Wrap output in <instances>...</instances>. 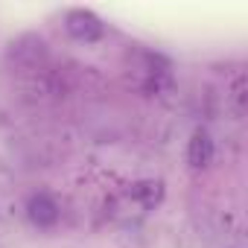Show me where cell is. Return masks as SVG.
Here are the masks:
<instances>
[{"label":"cell","mask_w":248,"mask_h":248,"mask_svg":"<svg viewBox=\"0 0 248 248\" xmlns=\"http://www.w3.org/2000/svg\"><path fill=\"white\" fill-rule=\"evenodd\" d=\"M64 24H67V32L76 41H96L102 35V21L93 12H85V9H73Z\"/></svg>","instance_id":"cell-1"},{"label":"cell","mask_w":248,"mask_h":248,"mask_svg":"<svg viewBox=\"0 0 248 248\" xmlns=\"http://www.w3.org/2000/svg\"><path fill=\"white\" fill-rule=\"evenodd\" d=\"M27 216L35 228H53L59 222V204L53 196L47 193H35L30 202H27Z\"/></svg>","instance_id":"cell-2"},{"label":"cell","mask_w":248,"mask_h":248,"mask_svg":"<svg viewBox=\"0 0 248 248\" xmlns=\"http://www.w3.org/2000/svg\"><path fill=\"white\" fill-rule=\"evenodd\" d=\"M187 161L193 170H204L210 161H213V138L207 129H196L193 138H190V146H187Z\"/></svg>","instance_id":"cell-3"},{"label":"cell","mask_w":248,"mask_h":248,"mask_svg":"<svg viewBox=\"0 0 248 248\" xmlns=\"http://www.w3.org/2000/svg\"><path fill=\"white\" fill-rule=\"evenodd\" d=\"M164 196V184L161 181H140L132 187V199H138L143 207H155Z\"/></svg>","instance_id":"cell-4"}]
</instances>
